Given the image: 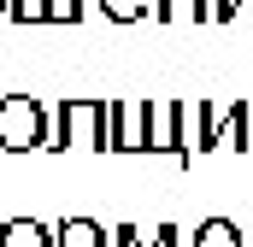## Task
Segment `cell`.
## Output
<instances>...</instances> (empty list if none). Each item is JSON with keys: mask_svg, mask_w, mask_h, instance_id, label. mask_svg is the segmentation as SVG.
Returning a JSON list of instances; mask_svg holds the SVG:
<instances>
[{"mask_svg": "<svg viewBox=\"0 0 253 247\" xmlns=\"http://www.w3.org/2000/svg\"><path fill=\"white\" fill-rule=\"evenodd\" d=\"M53 247H112V230H100L94 218H59L53 224Z\"/></svg>", "mask_w": 253, "mask_h": 247, "instance_id": "cell-4", "label": "cell"}, {"mask_svg": "<svg viewBox=\"0 0 253 247\" xmlns=\"http://www.w3.org/2000/svg\"><path fill=\"white\" fill-rule=\"evenodd\" d=\"M100 12H106L112 24H135V18L153 12V0H100Z\"/></svg>", "mask_w": 253, "mask_h": 247, "instance_id": "cell-6", "label": "cell"}, {"mask_svg": "<svg viewBox=\"0 0 253 247\" xmlns=\"http://www.w3.org/2000/svg\"><path fill=\"white\" fill-rule=\"evenodd\" d=\"M47 6L53 0H6V18L12 24H47Z\"/></svg>", "mask_w": 253, "mask_h": 247, "instance_id": "cell-7", "label": "cell"}, {"mask_svg": "<svg viewBox=\"0 0 253 247\" xmlns=\"http://www.w3.org/2000/svg\"><path fill=\"white\" fill-rule=\"evenodd\" d=\"M0 18H6V0H0Z\"/></svg>", "mask_w": 253, "mask_h": 247, "instance_id": "cell-10", "label": "cell"}, {"mask_svg": "<svg viewBox=\"0 0 253 247\" xmlns=\"http://www.w3.org/2000/svg\"><path fill=\"white\" fill-rule=\"evenodd\" d=\"M153 147V106L106 100V153H147Z\"/></svg>", "mask_w": 253, "mask_h": 247, "instance_id": "cell-3", "label": "cell"}, {"mask_svg": "<svg viewBox=\"0 0 253 247\" xmlns=\"http://www.w3.org/2000/svg\"><path fill=\"white\" fill-rule=\"evenodd\" d=\"M83 18V0H53L47 6V24H77Z\"/></svg>", "mask_w": 253, "mask_h": 247, "instance_id": "cell-8", "label": "cell"}, {"mask_svg": "<svg viewBox=\"0 0 253 247\" xmlns=\"http://www.w3.org/2000/svg\"><path fill=\"white\" fill-rule=\"evenodd\" d=\"M47 100L36 94H0V153H36L47 147Z\"/></svg>", "mask_w": 253, "mask_h": 247, "instance_id": "cell-1", "label": "cell"}, {"mask_svg": "<svg viewBox=\"0 0 253 247\" xmlns=\"http://www.w3.org/2000/svg\"><path fill=\"white\" fill-rule=\"evenodd\" d=\"M230 242H236L230 224H206V230H200V247H230Z\"/></svg>", "mask_w": 253, "mask_h": 247, "instance_id": "cell-9", "label": "cell"}, {"mask_svg": "<svg viewBox=\"0 0 253 247\" xmlns=\"http://www.w3.org/2000/svg\"><path fill=\"white\" fill-rule=\"evenodd\" d=\"M106 147V100H88V94H71V100H53V135L47 147L65 153V147Z\"/></svg>", "mask_w": 253, "mask_h": 247, "instance_id": "cell-2", "label": "cell"}, {"mask_svg": "<svg viewBox=\"0 0 253 247\" xmlns=\"http://www.w3.org/2000/svg\"><path fill=\"white\" fill-rule=\"evenodd\" d=\"M0 247H53V230L42 218H6L0 224Z\"/></svg>", "mask_w": 253, "mask_h": 247, "instance_id": "cell-5", "label": "cell"}]
</instances>
